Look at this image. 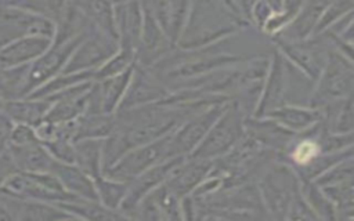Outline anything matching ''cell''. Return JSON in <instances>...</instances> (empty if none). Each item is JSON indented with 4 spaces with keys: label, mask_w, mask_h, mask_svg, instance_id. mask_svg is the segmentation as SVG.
Segmentation results:
<instances>
[{
    "label": "cell",
    "mask_w": 354,
    "mask_h": 221,
    "mask_svg": "<svg viewBox=\"0 0 354 221\" xmlns=\"http://www.w3.org/2000/svg\"><path fill=\"white\" fill-rule=\"evenodd\" d=\"M245 29L218 0H192L183 33L176 44L181 50H195L231 39Z\"/></svg>",
    "instance_id": "1"
},
{
    "label": "cell",
    "mask_w": 354,
    "mask_h": 221,
    "mask_svg": "<svg viewBox=\"0 0 354 221\" xmlns=\"http://www.w3.org/2000/svg\"><path fill=\"white\" fill-rule=\"evenodd\" d=\"M256 184L268 217L286 220L290 202L300 185V178L295 169L278 157L263 170Z\"/></svg>",
    "instance_id": "2"
},
{
    "label": "cell",
    "mask_w": 354,
    "mask_h": 221,
    "mask_svg": "<svg viewBox=\"0 0 354 221\" xmlns=\"http://www.w3.org/2000/svg\"><path fill=\"white\" fill-rule=\"evenodd\" d=\"M246 116L241 105L235 99H231L201 144L187 157L213 162L224 156L243 137Z\"/></svg>",
    "instance_id": "3"
},
{
    "label": "cell",
    "mask_w": 354,
    "mask_h": 221,
    "mask_svg": "<svg viewBox=\"0 0 354 221\" xmlns=\"http://www.w3.org/2000/svg\"><path fill=\"white\" fill-rule=\"evenodd\" d=\"M354 94V66L333 47H330L326 64L313 84L307 105L322 108L326 104L344 99Z\"/></svg>",
    "instance_id": "4"
},
{
    "label": "cell",
    "mask_w": 354,
    "mask_h": 221,
    "mask_svg": "<svg viewBox=\"0 0 354 221\" xmlns=\"http://www.w3.org/2000/svg\"><path fill=\"white\" fill-rule=\"evenodd\" d=\"M271 40L274 48L282 54L290 66L300 72L311 84L317 81L332 47L326 39L317 36L300 41H290L281 37H271Z\"/></svg>",
    "instance_id": "5"
},
{
    "label": "cell",
    "mask_w": 354,
    "mask_h": 221,
    "mask_svg": "<svg viewBox=\"0 0 354 221\" xmlns=\"http://www.w3.org/2000/svg\"><path fill=\"white\" fill-rule=\"evenodd\" d=\"M88 32L61 43H53L44 54H41L39 58L30 62L26 68L22 95H26V97L30 95L40 86H43L44 83L51 80L54 76L61 73L66 62L69 61L71 55L73 54L76 47L80 44V41L84 39V36Z\"/></svg>",
    "instance_id": "6"
},
{
    "label": "cell",
    "mask_w": 354,
    "mask_h": 221,
    "mask_svg": "<svg viewBox=\"0 0 354 221\" xmlns=\"http://www.w3.org/2000/svg\"><path fill=\"white\" fill-rule=\"evenodd\" d=\"M170 134L159 140H155L152 142L130 149L119 160H116L109 169L102 171L104 175L112 180L130 182L137 175L148 170L149 167L169 159L167 152H169Z\"/></svg>",
    "instance_id": "7"
},
{
    "label": "cell",
    "mask_w": 354,
    "mask_h": 221,
    "mask_svg": "<svg viewBox=\"0 0 354 221\" xmlns=\"http://www.w3.org/2000/svg\"><path fill=\"white\" fill-rule=\"evenodd\" d=\"M231 101V99H230ZM230 101L214 104L187 120H184L171 134L169 141V159L171 157H187L191 155L195 148L201 144V141L205 138L213 123L217 120V117L224 110L225 105Z\"/></svg>",
    "instance_id": "8"
},
{
    "label": "cell",
    "mask_w": 354,
    "mask_h": 221,
    "mask_svg": "<svg viewBox=\"0 0 354 221\" xmlns=\"http://www.w3.org/2000/svg\"><path fill=\"white\" fill-rule=\"evenodd\" d=\"M120 48L119 41L93 28L76 47L61 73L95 72Z\"/></svg>",
    "instance_id": "9"
},
{
    "label": "cell",
    "mask_w": 354,
    "mask_h": 221,
    "mask_svg": "<svg viewBox=\"0 0 354 221\" xmlns=\"http://www.w3.org/2000/svg\"><path fill=\"white\" fill-rule=\"evenodd\" d=\"M289 87V64L282 54L274 48L270 55V65L263 81L261 93L253 116H267L270 112L286 102Z\"/></svg>",
    "instance_id": "10"
},
{
    "label": "cell",
    "mask_w": 354,
    "mask_h": 221,
    "mask_svg": "<svg viewBox=\"0 0 354 221\" xmlns=\"http://www.w3.org/2000/svg\"><path fill=\"white\" fill-rule=\"evenodd\" d=\"M183 159L184 157L166 159V160H163V162L149 167L148 170H145L144 173L137 175L133 181H130L127 192L124 195V199H123V202H122V204L119 207V211L126 218L131 217L134 210H136V207L138 206V203L149 192H152L160 184L166 182L167 178L170 177V174L173 173V170L178 166V163Z\"/></svg>",
    "instance_id": "11"
},
{
    "label": "cell",
    "mask_w": 354,
    "mask_h": 221,
    "mask_svg": "<svg viewBox=\"0 0 354 221\" xmlns=\"http://www.w3.org/2000/svg\"><path fill=\"white\" fill-rule=\"evenodd\" d=\"M169 94L167 86L149 68L136 62L130 84L118 110L158 102Z\"/></svg>",
    "instance_id": "12"
},
{
    "label": "cell",
    "mask_w": 354,
    "mask_h": 221,
    "mask_svg": "<svg viewBox=\"0 0 354 221\" xmlns=\"http://www.w3.org/2000/svg\"><path fill=\"white\" fill-rule=\"evenodd\" d=\"M245 134L257 141L263 148L275 152L279 159L295 138V133L286 130L268 116H246Z\"/></svg>",
    "instance_id": "13"
},
{
    "label": "cell",
    "mask_w": 354,
    "mask_h": 221,
    "mask_svg": "<svg viewBox=\"0 0 354 221\" xmlns=\"http://www.w3.org/2000/svg\"><path fill=\"white\" fill-rule=\"evenodd\" d=\"M51 44L53 39L37 35L21 36L0 44V69L29 65L44 54Z\"/></svg>",
    "instance_id": "14"
},
{
    "label": "cell",
    "mask_w": 354,
    "mask_h": 221,
    "mask_svg": "<svg viewBox=\"0 0 354 221\" xmlns=\"http://www.w3.org/2000/svg\"><path fill=\"white\" fill-rule=\"evenodd\" d=\"M115 21L119 36V46L137 51L142 29V4L141 0L115 4Z\"/></svg>",
    "instance_id": "15"
},
{
    "label": "cell",
    "mask_w": 354,
    "mask_h": 221,
    "mask_svg": "<svg viewBox=\"0 0 354 221\" xmlns=\"http://www.w3.org/2000/svg\"><path fill=\"white\" fill-rule=\"evenodd\" d=\"M213 167L212 160L184 157L167 178L169 186L180 196L189 195L209 175Z\"/></svg>",
    "instance_id": "16"
},
{
    "label": "cell",
    "mask_w": 354,
    "mask_h": 221,
    "mask_svg": "<svg viewBox=\"0 0 354 221\" xmlns=\"http://www.w3.org/2000/svg\"><path fill=\"white\" fill-rule=\"evenodd\" d=\"M328 3L329 0H306L299 11L293 15L288 26L275 37L290 41L310 39Z\"/></svg>",
    "instance_id": "17"
},
{
    "label": "cell",
    "mask_w": 354,
    "mask_h": 221,
    "mask_svg": "<svg viewBox=\"0 0 354 221\" xmlns=\"http://www.w3.org/2000/svg\"><path fill=\"white\" fill-rule=\"evenodd\" d=\"M267 116L274 119L286 130L295 134H300L311 128L322 119V110L307 104L301 105L296 102H285L283 105L270 112Z\"/></svg>",
    "instance_id": "18"
},
{
    "label": "cell",
    "mask_w": 354,
    "mask_h": 221,
    "mask_svg": "<svg viewBox=\"0 0 354 221\" xmlns=\"http://www.w3.org/2000/svg\"><path fill=\"white\" fill-rule=\"evenodd\" d=\"M322 110V124L330 133H354V94L319 108Z\"/></svg>",
    "instance_id": "19"
},
{
    "label": "cell",
    "mask_w": 354,
    "mask_h": 221,
    "mask_svg": "<svg viewBox=\"0 0 354 221\" xmlns=\"http://www.w3.org/2000/svg\"><path fill=\"white\" fill-rule=\"evenodd\" d=\"M11 157L15 164L29 173H47L53 171L55 162L51 156L37 144L30 142L25 145H14L11 148Z\"/></svg>",
    "instance_id": "20"
},
{
    "label": "cell",
    "mask_w": 354,
    "mask_h": 221,
    "mask_svg": "<svg viewBox=\"0 0 354 221\" xmlns=\"http://www.w3.org/2000/svg\"><path fill=\"white\" fill-rule=\"evenodd\" d=\"M53 173L57 174L58 180L66 188V191L73 192L75 195H79L86 200H100L94 184L91 182L88 175L80 169H76L69 163L59 164L55 162Z\"/></svg>",
    "instance_id": "21"
},
{
    "label": "cell",
    "mask_w": 354,
    "mask_h": 221,
    "mask_svg": "<svg viewBox=\"0 0 354 221\" xmlns=\"http://www.w3.org/2000/svg\"><path fill=\"white\" fill-rule=\"evenodd\" d=\"M300 193L317 214L318 220H339V210L336 204L314 180L300 178Z\"/></svg>",
    "instance_id": "22"
},
{
    "label": "cell",
    "mask_w": 354,
    "mask_h": 221,
    "mask_svg": "<svg viewBox=\"0 0 354 221\" xmlns=\"http://www.w3.org/2000/svg\"><path fill=\"white\" fill-rule=\"evenodd\" d=\"M136 65V64H134ZM134 65L126 69L124 72L112 76L109 79L101 80L100 83V91H101V99H102V112L106 115H111L118 110L127 87L130 84Z\"/></svg>",
    "instance_id": "23"
},
{
    "label": "cell",
    "mask_w": 354,
    "mask_h": 221,
    "mask_svg": "<svg viewBox=\"0 0 354 221\" xmlns=\"http://www.w3.org/2000/svg\"><path fill=\"white\" fill-rule=\"evenodd\" d=\"M75 163L83 173L97 180L102 175V142L95 138L79 140L75 146Z\"/></svg>",
    "instance_id": "24"
},
{
    "label": "cell",
    "mask_w": 354,
    "mask_h": 221,
    "mask_svg": "<svg viewBox=\"0 0 354 221\" xmlns=\"http://www.w3.org/2000/svg\"><path fill=\"white\" fill-rule=\"evenodd\" d=\"M51 106L50 101L44 98H30V99H10L4 104L3 110L14 120L19 123H35L44 120V116Z\"/></svg>",
    "instance_id": "25"
},
{
    "label": "cell",
    "mask_w": 354,
    "mask_h": 221,
    "mask_svg": "<svg viewBox=\"0 0 354 221\" xmlns=\"http://www.w3.org/2000/svg\"><path fill=\"white\" fill-rule=\"evenodd\" d=\"M97 192L102 204L111 210L119 211V207L124 199V195L129 188V182L118 181L100 175L97 180Z\"/></svg>",
    "instance_id": "26"
},
{
    "label": "cell",
    "mask_w": 354,
    "mask_h": 221,
    "mask_svg": "<svg viewBox=\"0 0 354 221\" xmlns=\"http://www.w3.org/2000/svg\"><path fill=\"white\" fill-rule=\"evenodd\" d=\"M136 64V52L127 48H119L109 59H106L95 72L94 80L101 81L116 76Z\"/></svg>",
    "instance_id": "27"
},
{
    "label": "cell",
    "mask_w": 354,
    "mask_h": 221,
    "mask_svg": "<svg viewBox=\"0 0 354 221\" xmlns=\"http://www.w3.org/2000/svg\"><path fill=\"white\" fill-rule=\"evenodd\" d=\"M191 6H192V0H167V11H169L167 36L174 47L187 23Z\"/></svg>",
    "instance_id": "28"
},
{
    "label": "cell",
    "mask_w": 354,
    "mask_h": 221,
    "mask_svg": "<svg viewBox=\"0 0 354 221\" xmlns=\"http://www.w3.org/2000/svg\"><path fill=\"white\" fill-rule=\"evenodd\" d=\"M354 10V0H329L311 37H317Z\"/></svg>",
    "instance_id": "29"
},
{
    "label": "cell",
    "mask_w": 354,
    "mask_h": 221,
    "mask_svg": "<svg viewBox=\"0 0 354 221\" xmlns=\"http://www.w3.org/2000/svg\"><path fill=\"white\" fill-rule=\"evenodd\" d=\"M292 18H293V14H290L285 8L279 10V11H274L271 14V17L267 19V22L264 23V26L261 28L260 33L268 36L270 39L275 37L288 26V23L292 21Z\"/></svg>",
    "instance_id": "30"
},
{
    "label": "cell",
    "mask_w": 354,
    "mask_h": 221,
    "mask_svg": "<svg viewBox=\"0 0 354 221\" xmlns=\"http://www.w3.org/2000/svg\"><path fill=\"white\" fill-rule=\"evenodd\" d=\"M286 220H318L317 214L313 211L310 204L306 202V199L300 193V185H299L297 193L293 196L290 202Z\"/></svg>",
    "instance_id": "31"
},
{
    "label": "cell",
    "mask_w": 354,
    "mask_h": 221,
    "mask_svg": "<svg viewBox=\"0 0 354 221\" xmlns=\"http://www.w3.org/2000/svg\"><path fill=\"white\" fill-rule=\"evenodd\" d=\"M272 12H274V10L268 6L267 1L256 0L252 7V11H250V25L260 32Z\"/></svg>",
    "instance_id": "32"
},
{
    "label": "cell",
    "mask_w": 354,
    "mask_h": 221,
    "mask_svg": "<svg viewBox=\"0 0 354 221\" xmlns=\"http://www.w3.org/2000/svg\"><path fill=\"white\" fill-rule=\"evenodd\" d=\"M304 1L306 0H283V8L295 15L299 11V8L304 4Z\"/></svg>",
    "instance_id": "33"
},
{
    "label": "cell",
    "mask_w": 354,
    "mask_h": 221,
    "mask_svg": "<svg viewBox=\"0 0 354 221\" xmlns=\"http://www.w3.org/2000/svg\"><path fill=\"white\" fill-rule=\"evenodd\" d=\"M268 3V6L274 10V11H279L283 10V0H264Z\"/></svg>",
    "instance_id": "34"
},
{
    "label": "cell",
    "mask_w": 354,
    "mask_h": 221,
    "mask_svg": "<svg viewBox=\"0 0 354 221\" xmlns=\"http://www.w3.org/2000/svg\"><path fill=\"white\" fill-rule=\"evenodd\" d=\"M354 220V207L348 210H343L339 213V220Z\"/></svg>",
    "instance_id": "35"
},
{
    "label": "cell",
    "mask_w": 354,
    "mask_h": 221,
    "mask_svg": "<svg viewBox=\"0 0 354 221\" xmlns=\"http://www.w3.org/2000/svg\"><path fill=\"white\" fill-rule=\"evenodd\" d=\"M113 4H122V3H127V1H134V0H111Z\"/></svg>",
    "instance_id": "36"
}]
</instances>
